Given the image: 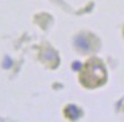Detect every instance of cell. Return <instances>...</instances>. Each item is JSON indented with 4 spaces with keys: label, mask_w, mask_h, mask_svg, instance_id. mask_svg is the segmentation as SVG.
Segmentation results:
<instances>
[{
    "label": "cell",
    "mask_w": 124,
    "mask_h": 122,
    "mask_svg": "<svg viewBox=\"0 0 124 122\" xmlns=\"http://www.w3.org/2000/svg\"><path fill=\"white\" fill-rule=\"evenodd\" d=\"M80 79L82 83L88 88H96L105 82L106 71L100 61L91 59L85 64Z\"/></svg>",
    "instance_id": "1"
},
{
    "label": "cell",
    "mask_w": 124,
    "mask_h": 122,
    "mask_svg": "<svg viewBox=\"0 0 124 122\" xmlns=\"http://www.w3.org/2000/svg\"><path fill=\"white\" fill-rule=\"evenodd\" d=\"M76 46L79 47L80 49L84 50V51L90 49V43L88 41V39L85 37H83V35H80L79 38L76 39Z\"/></svg>",
    "instance_id": "2"
},
{
    "label": "cell",
    "mask_w": 124,
    "mask_h": 122,
    "mask_svg": "<svg viewBox=\"0 0 124 122\" xmlns=\"http://www.w3.org/2000/svg\"><path fill=\"white\" fill-rule=\"evenodd\" d=\"M68 110L71 111V114H67L66 116L67 118H70V119H76L78 116L80 115V111L76 108V107H74V106H70V107H67Z\"/></svg>",
    "instance_id": "3"
},
{
    "label": "cell",
    "mask_w": 124,
    "mask_h": 122,
    "mask_svg": "<svg viewBox=\"0 0 124 122\" xmlns=\"http://www.w3.org/2000/svg\"><path fill=\"white\" fill-rule=\"evenodd\" d=\"M11 66V61L9 59L8 57H6V59H5V64H4V67H6V69H9Z\"/></svg>",
    "instance_id": "4"
},
{
    "label": "cell",
    "mask_w": 124,
    "mask_h": 122,
    "mask_svg": "<svg viewBox=\"0 0 124 122\" xmlns=\"http://www.w3.org/2000/svg\"><path fill=\"white\" fill-rule=\"evenodd\" d=\"M80 66H81V65H80L79 63H75V64L73 65V67H74L75 70H79V69H80Z\"/></svg>",
    "instance_id": "5"
}]
</instances>
